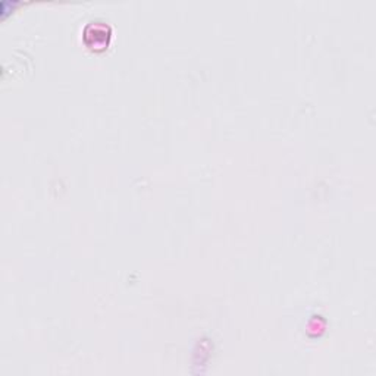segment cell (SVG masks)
Wrapping results in <instances>:
<instances>
[{
    "label": "cell",
    "instance_id": "cell-1",
    "mask_svg": "<svg viewBox=\"0 0 376 376\" xmlns=\"http://www.w3.org/2000/svg\"><path fill=\"white\" fill-rule=\"evenodd\" d=\"M84 40L91 49H103L109 45L111 28L104 23H90L84 30Z\"/></svg>",
    "mask_w": 376,
    "mask_h": 376
}]
</instances>
